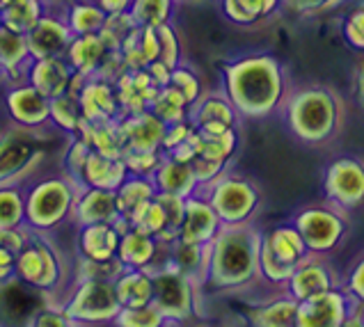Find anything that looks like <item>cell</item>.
Listing matches in <instances>:
<instances>
[{
    "label": "cell",
    "mask_w": 364,
    "mask_h": 327,
    "mask_svg": "<svg viewBox=\"0 0 364 327\" xmlns=\"http://www.w3.org/2000/svg\"><path fill=\"white\" fill-rule=\"evenodd\" d=\"M259 240L262 227L255 223L223 227L209 242L206 270L202 279V293L227 295V298H255L252 304L262 302L270 293L282 291L273 289L262 279L259 270Z\"/></svg>",
    "instance_id": "cell-1"
},
{
    "label": "cell",
    "mask_w": 364,
    "mask_h": 327,
    "mask_svg": "<svg viewBox=\"0 0 364 327\" xmlns=\"http://www.w3.org/2000/svg\"><path fill=\"white\" fill-rule=\"evenodd\" d=\"M294 85L289 67L268 53L245 55L223 65L220 90L232 101L243 122L275 117Z\"/></svg>",
    "instance_id": "cell-2"
},
{
    "label": "cell",
    "mask_w": 364,
    "mask_h": 327,
    "mask_svg": "<svg viewBox=\"0 0 364 327\" xmlns=\"http://www.w3.org/2000/svg\"><path fill=\"white\" fill-rule=\"evenodd\" d=\"M287 133L309 149H326L335 144L346 129L348 105L341 92L326 82L291 85L279 108Z\"/></svg>",
    "instance_id": "cell-3"
},
{
    "label": "cell",
    "mask_w": 364,
    "mask_h": 327,
    "mask_svg": "<svg viewBox=\"0 0 364 327\" xmlns=\"http://www.w3.org/2000/svg\"><path fill=\"white\" fill-rule=\"evenodd\" d=\"M220 218L223 227H238L257 223V215L262 213L264 195L262 188L252 176L227 170L215 176L211 183L197 190Z\"/></svg>",
    "instance_id": "cell-4"
},
{
    "label": "cell",
    "mask_w": 364,
    "mask_h": 327,
    "mask_svg": "<svg viewBox=\"0 0 364 327\" xmlns=\"http://www.w3.org/2000/svg\"><path fill=\"white\" fill-rule=\"evenodd\" d=\"M80 186L65 172L33 181L26 188V229L50 234L71 220Z\"/></svg>",
    "instance_id": "cell-5"
},
{
    "label": "cell",
    "mask_w": 364,
    "mask_h": 327,
    "mask_svg": "<svg viewBox=\"0 0 364 327\" xmlns=\"http://www.w3.org/2000/svg\"><path fill=\"white\" fill-rule=\"evenodd\" d=\"M291 223L303 236L307 252L316 257H330L344 245L350 234V215L346 210L328 204L326 199L300 206Z\"/></svg>",
    "instance_id": "cell-6"
},
{
    "label": "cell",
    "mask_w": 364,
    "mask_h": 327,
    "mask_svg": "<svg viewBox=\"0 0 364 327\" xmlns=\"http://www.w3.org/2000/svg\"><path fill=\"white\" fill-rule=\"evenodd\" d=\"M309 257L303 236L298 234L294 223L275 225L262 229L259 240V270L262 279L273 289L287 291V282L294 275L300 261Z\"/></svg>",
    "instance_id": "cell-7"
},
{
    "label": "cell",
    "mask_w": 364,
    "mask_h": 327,
    "mask_svg": "<svg viewBox=\"0 0 364 327\" xmlns=\"http://www.w3.org/2000/svg\"><path fill=\"white\" fill-rule=\"evenodd\" d=\"M154 277V300L151 304L163 316L165 323L179 325L202 316L204 293L202 286L191 277L181 275L168 263H159L151 268Z\"/></svg>",
    "instance_id": "cell-8"
},
{
    "label": "cell",
    "mask_w": 364,
    "mask_h": 327,
    "mask_svg": "<svg viewBox=\"0 0 364 327\" xmlns=\"http://www.w3.org/2000/svg\"><path fill=\"white\" fill-rule=\"evenodd\" d=\"M62 309L74 325H103L115 323L122 304L115 293V282L76 279Z\"/></svg>",
    "instance_id": "cell-9"
},
{
    "label": "cell",
    "mask_w": 364,
    "mask_h": 327,
    "mask_svg": "<svg viewBox=\"0 0 364 327\" xmlns=\"http://www.w3.org/2000/svg\"><path fill=\"white\" fill-rule=\"evenodd\" d=\"M321 190L328 204L353 215L364 208V158L355 154L335 156L326 165Z\"/></svg>",
    "instance_id": "cell-10"
},
{
    "label": "cell",
    "mask_w": 364,
    "mask_h": 327,
    "mask_svg": "<svg viewBox=\"0 0 364 327\" xmlns=\"http://www.w3.org/2000/svg\"><path fill=\"white\" fill-rule=\"evenodd\" d=\"M48 138L35 131L18 129L9 124V129L0 131V186L26 183L33 176L37 163L44 158V151L37 142Z\"/></svg>",
    "instance_id": "cell-11"
},
{
    "label": "cell",
    "mask_w": 364,
    "mask_h": 327,
    "mask_svg": "<svg viewBox=\"0 0 364 327\" xmlns=\"http://www.w3.org/2000/svg\"><path fill=\"white\" fill-rule=\"evenodd\" d=\"M360 325V309L350 295L337 286L298 302L296 327H353Z\"/></svg>",
    "instance_id": "cell-12"
},
{
    "label": "cell",
    "mask_w": 364,
    "mask_h": 327,
    "mask_svg": "<svg viewBox=\"0 0 364 327\" xmlns=\"http://www.w3.org/2000/svg\"><path fill=\"white\" fill-rule=\"evenodd\" d=\"M3 101L12 126L41 135H50V131H58L50 122V99L30 85L28 80L5 82Z\"/></svg>",
    "instance_id": "cell-13"
},
{
    "label": "cell",
    "mask_w": 364,
    "mask_h": 327,
    "mask_svg": "<svg viewBox=\"0 0 364 327\" xmlns=\"http://www.w3.org/2000/svg\"><path fill=\"white\" fill-rule=\"evenodd\" d=\"M71 92L78 97L82 119L87 124H101V122H115L122 119V105L115 92V82L99 76H74Z\"/></svg>",
    "instance_id": "cell-14"
},
{
    "label": "cell",
    "mask_w": 364,
    "mask_h": 327,
    "mask_svg": "<svg viewBox=\"0 0 364 327\" xmlns=\"http://www.w3.org/2000/svg\"><path fill=\"white\" fill-rule=\"evenodd\" d=\"M191 126L202 135H218L225 131H241L243 119L223 90L206 92L188 108Z\"/></svg>",
    "instance_id": "cell-15"
},
{
    "label": "cell",
    "mask_w": 364,
    "mask_h": 327,
    "mask_svg": "<svg viewBox=\"0 0 364 327\" xmlns=\"http://www.w3.org/2000/svg\"><path fill=\"white\" fill-rule=\"evenodd\" d=\"M50 300L30 284L12 277L0 284V325H33L39 309Z\"/></svg>",
    "instance_id": "cell-16"
},
{
    "label": "cell",
    "mask_w": 364,
    "mask_h": 327,
    "mask_svg": "<svg viewBox=\"0 0 364 327\" xmlns=\"http://www.w3.org/2000/svg\"><path fill=\"white\" fill-rule=\"evenodd\" d=\"M337 286H341V275L335 268V263H332L330 257L316 254H309L305 261H300L294 275L287 282L289 295H294L298 302Z\"/></svg>",
    "instance_id": "cell-17"
},
{
    "label": "cell",
    "mask_w": 364,
    "mask_h": 327,
    "mask_svg": "<svg viewBox=\"0 0 364 327\" xmlns=\"http://www.w3.org/2000/svg\"><path fill=\"white\" fill-rule=\"evenodd\" d=\"M26 39H28V48H30L33 60L65 58L71 39H74V33L69 30L67 21L62 18V14L48 7L46 14L26 33Z\"/></svg>",
    "instance_id": "cell-18"
},
{
    "label": "cell",
    "mask_w": 364,
    "mask_h": 327,
    "mask_svg": "<svg viewBox=\"0 0 364 327\" xmlns=\"http://www.w3.org/2000/svg\"><path fill=\"white\" fill-rule=\"evenodd\" d=\"M161 257H163V245L149 234V231L131 225L127 231L119 234L117 259L124 268L151 270L161 263Z\"/></svg>",
    "instance_id": "cell-19"
},
{
    "label": "cell",
    "mask_w": 364,
    "mask_h": 327,
    "mask_svg": "<svg viewBox=\"0 0 364 327\" xmlns=\"http://www.w3.org/2000/svg\"><path fill=\"white\" fill-rule=\"evenodd\" d=\"M115 92L122 105V114H135L149 110L154 99L159 97L161 85L147 69H127L115 80Z\"/></svg>",
    "instance_id": "cell-20"
},
{
    "label": "cell",
    "mask_w": 364,
    "mask_h": 327,
    "mask_svg": "<svg viewBox=\"0 0 364 327\" xmlns=\"http://www.w3.org/2000/svg\"><path fill=\"white\" fill-rule=\"evenodd\" d=\"M117 218H119L117 190L80 188L74 210H71L69 225L82 227V225H95V223H115Z\"/></svg>",
    "instance_id": "cell-21"
},
{
    "label": "cell",
    "mask_w": 364,
    "mask_h": 327,
    "mask_svg": "<svg viewBox=\"0 0 364 327\" xmlns=\"http://www.w3.org/2000/svg\"><path fill=\"white\" fill-rule=\"evenodd\" d=\"M220 229H223L220 218L215 215L213 206L206 202L200 193H193L191 197H186L183 223H181V229H179V238L181 240L209 245Z\"/></svg>",
    "instance_id": "cell-22"
},
{
    "label": "cell",
    "mask_w": 364,
    "mask_h": 327,
    "mask_svg": "<svg viewBox=\"0 0 364 327\" xmlns=\"http://www.w3.org/2000/svg\"><path fill=\"white\" fill-rule=\"evenodd\" d=\"M74 76L76 73L67 62V58H39L30 62L23 80H28L30 85L37 87L44 97L55 99L60 94L71 90Z\"/></svg>",
    "instance_id": "cell-23"
},
{
    "label": "cell",
    "mask_w": 364,
    "mask_h": 327,
    "mask_svg": "<svg viewBox=\"0 0 364 327\" xmlns=\"http://www.w3.org/2000/svg\"><path fill=\"white\" fill-rule=\"evenodd\" d=\"M119 129L127 142V151H156L161 149L165 124L151 110H142L135 114H124L119 119Z\"/></svg>",
    "instance_id": "cell-24"
},
{
    "label": "cell",
    "mask_w": 364,
    "mask_h": 327,
    "mask_svg": "<svg viewBox=\"0 0 364 327\" xmlns=\"http://www.w3.org/2000/svg\"><path fill=\"white\" fill-rule=\"evenodd\" d=\"M76 229H78V240H76L78 259L103 261L117 257L119 231L112 223H95Z\"/></svg>",
    "instance_id": "cell-25"
},
{
    "label": "cell",
    "mask_w": 364,
    "mask_h": 327,
    "mask_svg": "<svg viewBox=\"0 0 364 327\" xmlns=\"http://www.w3.org/2000/svg\"><path fill=\"white\" fill-rule=\"evenodd\" d=\"M298 300L289 291H275L247 311V323L257 327H296Z\"/></svg>",
    "instance_id": "cell-26"
},
{
    "label": "cell",
    "mask_w": 364,
    "mask_h": 327,
    "mask_svg": "<svg viewBox=\"0 0 364 327\" xmlns=\"http://www.w3.org/2000/svg\"><path fill=\"white\" fill-rule=\"evenodd\" d=\"M218 7L238 28H257L282 14V0H218Z\"/></svg>",
    "instance_id": "cell-27"
},
{
    "label": "cell",
    "mask_w": 364,
    "mask_h": 327,
    "mask_svg": "<svg viewBox=\"0 0 364 327\" xmlns=\"http://www.w3.org/2000/svg\"><path fill=\"white\" fill-rule=\"evenodd\" d=\"M151 183L156 188V193L163 195H176V197H191L197 193V178L191 163L176 161L163 154L161 165L156 167V172L151 174Z\"/></svg>",
    "instance_id": "cell-28"
},
{
    "label": "cell",
    "mask_w": 364,
    "mask_h": 327,
    "mask_svg": "<svg viewBox=\"0 0 364 327\" xmlns=\"http://www.w3.org/2000/svg\"><path fill=\"white\" fill-rule=\"evenodd\" d=\"M127 176L129 174H127V167H124L122 158H110V156H103L95 149H90L78 183H80V188L117 190Z\"/></svg>",
    "instance_id": "cell-29"
},
{
    "label": "cell",
    "mask_w": 364,
    "mask_h": 327,
    "mask_svg": "<svg viewBox=\"0 0 364 327\" xmlns=\"http://www.w3.org/2000/svg\"><path fill=\"white\" fill-rule=\"evenodd\" d=\"M108 46L106 41L101 39L99 33H90V35H74L71 44L65 53L67 62L74 69L78 76H97V71L101 67V62L108 55Z\"/></svg>",
    "instance_id": "cell-30"
},
{
    "label": "cell",
    "mask_w": 364,
    "mask_h": 327,
    "mask_svg": "<svg viewBox=\"0 0 364 327\" xmlns=\"http://www.w3.org/2000/svg\"><path fill=\"white\" fill-rule=\"evenodd\" d=\"M30 62H33V55H30L26 35L0 26V65L5 69V82L23 80Z\"/></svg>",
    "instance_id": "cell-31"
},
{
    "label": "cell",
    "mask_w": 364,
    "mask_h": 327,
    "mask_svg": "<svg viewBox=\"0 0 364 327\" xmlns=\"http://www.w3.org/2000/svg\"><path fill=\"white\" fill-rule=\"evenodd\" d=\"M115 293L122 309L147 307L154 300V277L151 270L124 268L122 275L115 279Z\"/></svg>",
    "instance_id": "cell-32"
},
{
    "label": "cell",
    "mask_w": 364,
    "mask_h": 327,
    "mask_svg": "<svg viewBox=\"0 0 364 327\" xmlns=\"http://www.w3.org/2000/svg\"><path fill=\"white\" fill-rule=\"evenodd\" d=\"M156 197V188L151 178L147 176H127L124 183L117 188V210L119 218L129 220L131 225L138 223L142 210L149 206V202Z\"/></svg>",
    "instance_id": "cell-33"
},
{
    "label": "cell",
    "mask_w": 364,
    "mask_h": 327,
    "mask_svg": "<svg viewBox=\"0 0 364 327\" xmlns=\"http://www.w3.org/2000/svg\"><path fill=\"white\" fill-rule=\"evenodd\" d=\"M119 53L127 69H147L154 60H159V35H156V28L135 26L129 37L122 41Z\"/></svg>",
    "instance_id": "cell-34"
},
{
    "label": "cell",
    "mask_w": 364,
    "mask_h": 327,
    "mask_svg": "<svg viewBox=\"0 0 364 327\" xmlns=\"http://www.w3.org/2000/svg\"><path fill=\"white\" fill-rule=\"evenodd\" d=\"M60 14L67 21V26L74 35L99 33L108 18V14L103 12L95 0H67L65 9H60Z\"/></svg>",
    "instance_id": "cell-35"
},
{
    "label": "cell",
    "mask_w": 364,
    "mask_h": 327,
    "mask_svg": "<svg viewBox=\"0 0 364 327\" xmlns=\"http://www.w3.org/2000/svg\"><path fill=\"white\" fill-rule=\"evenodd\" d=\"M46 9L48 5L41 3V0H7L0 9V21H3L5 28L26 35L46 14Z\"/></svg>",
    "instance_id": "cell-36"
},
{
    "label": "cell",
    "mask_w": 364,
    "mask_h": 327,
    "mask_svg": "<svg viewBox=\"0 0 364 327\" xmlns=\"http://www.w3.org/2000/svg\"><path fill=\"white\" fill-rule=\"evenodd\" d=\"M50 122H53L55 129L60 133H65L67 138L78 135L80 126L85 119H82L78 97L71 90L60 94V97H55V99H50Z\"/></svg>",
    "instance_id": "cell-37"
},
{
    "label": "cell",
    "mask_w": 364,
    "mask_h": 327,
    "mask_svg": "<svg viewBox=\"0 0 364 327\" xmlns=\"http://www.w3.org/2000/svg\"><path fill=\"white\" fill-rule=\"evenodd\" d=\"M26 227V186H0V229Z\"/></svg>",
    "instance_id": "cell-38"
},
{
    "label": "cell",
    "mask_w": 364,
    "mask_h": 327,
    "mask_svg": "<svg viewBox=\"0 0 364 327\" xmlns=\"http://www.w3.org/2000/svg\"><path fill=\"white\" fill-rule=\"evenodd\" d=\"M188 101L183 99V94L179 90H174L172 85L161 87L159 97L154 99V103L149 105V110L159 117L165 126L168 124H176L188 119Z\"/></svg>",
    "instance_id": "cell-39"
},
{
    "label": "cell",
    "mask_w": 364,
    "mask_h": 327,
    "mask_svg": "<svg viewBox=\"0 0 364 327\" xmlns=\"http://www.w3.org/2000/svg\"><path fill=\"white\" fill-rule=\"evenodd\" d=\"M176 5H179L176 0H133L129 14L135 21V26L156 28L172 21V12Z\"/></svg>",
    "instance_id": "cell-40"
},
{
    "label": "cell",
    "mask_w": 364,
    "mask_h": 327,
    "mask_svg": "<svg viewBox=\"0 0 364 327\" xmlns=\"http://www.w3.org/2000/svg\"><path fill=\"white\" fill-rule=\"evenodd\" d=\"M156 35H159V62L168 69L179 67L183 62V46H181V35L172 21L168 23L156 26Z\"/></svg>",
    "instance_id": "cell-41"
},
{
    "label": "cell",
    "mask_w": 364,
    "mask_h": 327,
    "mask_svg": "<svg viewBox=\"0 0 364 327\" xmlns=\"http://www.w3.org/2000/svg\"><path fill=\"white\" fill-rule=\"evenodd\" d=\"M339 30L346 46L364 55V0H353L348 12L341 18Z\"/></svg>",
    "instance_id": "cell-42"
},
{
    "label": "cell",
    "mask_w": 364,
    "mask_h": 327,
    "mask_svg": "<svg viewBox=\"0 0 364 327\" xmlns=\"http://www.w3.org/2000/svg\"><path fill=\"white\" fill-rule=\"evenodd\" d=\"M168 85H172L174 90H179V92L183 94V99L188 101V105L195 103V101L204 94V87H202L200 76H197L195 69H193L191 65H186V62H181L179 67H174V69H172Z\"/></svg>",
    "instance_id": "cell-43"
},
{
    "label": "cell",
    "mask_w": 364,
    "mask_h": 327,
    "mask_svg": "<svg viewBox=\"0 0 364 327\" xmlns=\"http://www.w3.org/2000/svg\"><path fill=\"white\" fill-rule=\"evenodd\" d=\"M346 0H282V14H291L296 18H314L335 7H341Z\"/></svg>",
    "instance_id": "cell-44"
},
{
    "label": "cell",
    "mask_w": 364,
    "mask_h": 327,
    "mask_svg": "<svg viewBox=\"0 0 364 327\" xmlns=\"http://www.w3.org/2000/svg\"><path fill=\"white\" fill-rule=\"evenodd\" d=\"M124 167H127V174L131 176H147L151 178V174L156 172V167L163 161V151H124L122 156Z\"/></svg>",
    "instance_id": "cell-45"
},
{
    "label": "cell",
    "mask_w": 364,
    "mask_h": 327,
    "mask_svg": "<svg viewBox=\"0 0 364 327\" xmlns=\"http://www.w3.org/2000/svg\"><path fill=\"white\" fill-rule=\"evenodd\" d=\"M341 289L355 300L360 316L364 313V252L350 263L346 275H341Z\"/></svg>",
    "instance_id": "cell-46"
},
{
    "label": "cell",
    "mask_w": 364,
    "mask_h": 327,
    "mask_svg": "<svg viewBox=\"0 0 364 327\" xmlns=\"http://www.w3.org/2000/svg\"><path fill=\"white\" fill-rule=\"evenodd\" d=\"M112 325H127V327H159V325H165V321H163V316L159 313V309H156L154 304H147V307L122 309Z\"/></svg>",
    "instance_id": "cell-47"
},
{
    "label": "cell",
    "mask_w": 364,
    "mask_h": 327,
    "mask_svg": "<svg viewBox=\"0 0 364 327\" xmlns=\"http://www.w3.org/2000/svg\"><path fill=\"white\" fill-rule=\"evenodd\" d=\"M350 92H353V101L358 103V108L364 112V55L358 62L355 71H353V80H350Z\"/></svg>",
    "instance_id": "cell-48"
},
{
    "label": "cell",
    "mask_w": 364,
    "mask_h": 327,
    "mask_svg": "<svg viewBox=\"0 0 364 327\" xmlns=\"http://www.w3.org/2000/svg\"><path fill=\"white\" fill-rule=\"evenodd\" d=\"M95 3L106 14H117V12H129V7H131L133 0H95Z\"/></svg>",
    "instance_id": "cell-49"
},
{
    "label": "cell",
    "mask_w": 364,
    "mask_h": 327,
    "mask_svg": "<svg viewBox=\"0 0 364 327\" xmlns=\"http://www.w3.org/2000/svg\"><path fill=\"white\" fill-rule=\"evenodd\" d=\"M41 3H46L48 7H50V5H53V7H58V5H65L67 0H41Z\"/></svg>",
    "instance_id": "cell-50"
},
{
    "label": "cell",
    "mask_w": 364,
    "mask_h": 327,
    "mask_svg": "<svg viewBox=\"0 0 364 327\" xmlns=\"http://www.w3.org/2000/svg\"><path fill=\"white\" fill-rule=\"evenodd\" d=\"M7 78H5V69H3V65H0V82H5Z\"/></svg>",
    "instance_id": "cell-51"
},
{
    "label": "cell",
    "mask_w": 364,
    "mask_h": 327,
    "mask_svg": "<svg viewBox=\"0 0 364 327\" xmlns=\"http://www.w3.org/2000/svg\"><path fill=\"white\" fill-rule=\"evenodd\" d=\"M176 3H197V0H176Z\"/></svg>",
    "instance_id": "cell-52"
},
{
    "label": "cell",
    "mask_w": 364,
    "mask_h": 327,
    "mask_svg": "<svg viewBox=\"0 0 364 327\" xmlns=\"http://www.w3.org/2000/svg\"><path fill=\"white\" fill-rule=\"evenodd\" d=\"M360 325H364V313L360 316Z\"/></svg>",
    "instance_id": "cell-53"
},
{
    "label": "cell",
    "mask_w": 364,
    "mask_h": 327,
    "mask_svg": "<svg viewBox=\"0 0 364 327\" xmlns=\"http://www.w3.org/2000/svg\"><path fill=\"white\" fill-rule=\"evenodd\" d=\"M0 26H3V21H0Z\"/></svg>",
    "instance_id": "cell-54"
}]
</instances>
